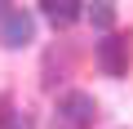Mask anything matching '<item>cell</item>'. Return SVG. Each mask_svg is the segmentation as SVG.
I'll list each match as a JSON object with an SVG mask.
<instances>
[{"instance_id": "obj_1", "label": "cell", "mask_w": 133, "mask_h": 129, "mask_svg": "<svg viewBox=\"0 0 133 129\" xmlns=\"http://www.w3.org/2000/svg\"><path fill=\"white\" fill-rule=\"evenodd\" d=\"M93 120H98V102H93V94H84V89H66V94L58 98L53 129H93Z\"/></svg>"}, {"instance_id": "obj_2", "label": "cell", "mask_w": 133, "mask_h": 129, "mask_svg": "<svg viewBox=\"0 0 133 129\" xmlns=\"http://www.w3.org/2000/svg\"><path fill=\"white\" fill-rule=\"evenodd\" d=\"M93 58H98V67H102V76H111V80L129 76V36H120V31H107V36L98 40Z\"/></svg>"}, {"instance_id": "obj_3", "label": "cell", "mask_w": 133, "mask_h": 129, "mask_svg": "<svg viewBox=\"0 0 133 129\" xmlns=\"http://www.w3.org/2000/svg\"><path fill=\"white\" fill-rule=\"evenodd\" d=\"M31 40H36V14L9 9L5 18H0V45L5 49H27Z\"/></svg>"}, {"instance_id": "obj_4", "label": "cell", "mask_w": 133, "mask_h": 129, "mask_svg": "<svg viewBox=\"0 0 133 129\" xmlns=\"http://www.w3.org/2000/svg\"><path fill=\"white\" fill-rule=\"evenodd\" d=\"M40 14H44L53 27H71V22L84 14V5H80V0H40Z\"/></svg>"}, {"instance_id": "obj_5", "label": "cell", "mask_w": 133, "mask_h": 129, "mask_svg": "<svg viewBox=\"0 0 133 129\" xmlns=\"http://www.w3.org/2000/svg\"><path fill=\"white\" fill-rule=\"evenodd\" d=\"M84 18H89L98 31H111V27H115V0H89Z\"/></svg>"}, {"instance_id": "obj_6", "label": "cell", "mask_w": 133, "mask_h": 129, "mask_svg": "<svg viewBox=\"0 0 133 129\" xmlns=\"http://www.w3.org/2000/svg\"><path fill=\"white\" fill-rule=\"evenodd\" d=\"M0 129H36V120H31V111L9 107V111H0Z\"/></svg>"}, {"instance_id": "obj_7", "label": "cell", "mask_w": 133, "mask_h": 129, "mask_svg": "<svg viewBox=\"0 0 133 129\" xmlns=\"http://www.w3.org/2000/svg\"><path fill=\"white\" fill-rule=\"evenodd\" d=\"M9 5H14V0H0V18H5V14H9Z\"/></svg>"}]
</instances>
